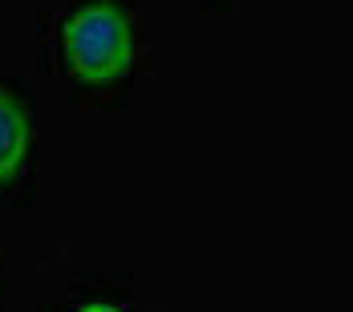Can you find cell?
<instances>
[{"instance_id": "277c9868", "label": "cell", "mask_w": 353, "mask_h": 312, "mask_svg": "<svg viewBox=\"0 0 353 312\" xmlns=\"http://www.w3.org/2000/svg\"><path fill=\"white\" fill-rule=\"evenodd\" d=\"M0 284H4V280H0Z\"/></svg>"}, {"instance_id": "3957f363", "label": "cell", "mask_w": 353, "mask_h": 312, "mask_svg": "<svg viewBox=\"0 0 353 312\" xmlns=\"http://www.w3.org/2000/svg\"><path fill=\"white\" fill-rule=\"evenodd\" d=\"M53 312H130V309L118 296H110V292H77L65 304H57Z\"/></svg>"}, {"instance_id": "6da1fadb", "label": "cell", "mask_w": 353, "mask_h": 312, "mask_svg": "<svg viewBox=\"0 0 353 312\" xmlns=\"http://www.w3.org/2000/svg\"><path fill=\"white\" fill-rule=\"evenodd\" d=\"M45 53L73 98L114 102L146 65V17L134 0H70L49 21Z\"/></svg>"}, {"instance_id": "7a4b0ae2", "label": "cell", "mask_w": 353, "mask_h": 312, "mask_svg": "<svg viewBox=\"0 0 353 312\" xmlns=\"http://www.w3.org/2000/svg\"><path fill=\"white\" fill-rule=\"evenodd\" d=\"M33 98L21 81L0 77V203L33 191Z\"/></svg>"}]
</instances>
